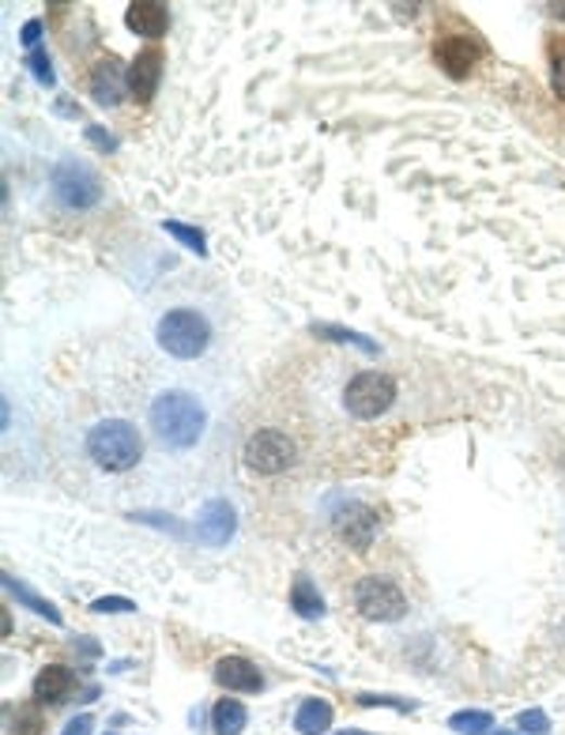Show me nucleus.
I'll return each mask as SVG.
<instances>
[{
  "mask_svg": "<svg viewBox=\"0 0 565 735\" xmlns=\"http://www.w3.org/2000/svg\"><path fill=\"white\" fill-rule=\"evenodd\" d=\"M151 434L166 449H193L208 430V411L185 389H166L147 408Z\"/></svg>",
  "mask_w": 565,
  "mask_h": 735,
  "instance_id": "obj_1",
  "label": "nucleus"
},
{
  "mask_svg": "<svg viewBox=\"0 0 565 735\" xmlns=\"http://www.w3.org/2000/svg\"><path fill=\"white\" fill-rule=\"evenodd\" d=\"M87 456H91L102 472L117 476V472H129L140 464L143 438L137 426L125 423V418H102V423H94L91 434H87Z\"/></svg>",
  "mask_w": 565,
  "mask_h": 735,
  "instance_id": "obj_2",
  "label": "nucleus"
},
{
  "mask_svg": "<svg viewBox=\"0 0 565 735\" xmlns=\"http://www.w3.org/2000/svg\"><path fill=\"white\" fill-rule=\"evenodd\" d=\"M155 339L166 354L189 362V359H201V354L211 347V325L201 310H193V306H178V310H166L163 318H158Z\"/></svg>",
  "mask_w": 565,
  "mask_h": 735,
  "instance_id": "obj_3",
  "label": "nucleus"
},
{
  "mask_svg": "<svg viewBox=\"0 0 565 735\" xmlns=\"http://www.w3.org/2000/svg\"><path fill=\"white\" fill-rule=\"evenodd\" d=\"M396 404V377L381 374V370H362L347 382L344 408L355 418H377Z\"/></svg>",
  "mask_w": 565,
  "mask_h": 735,
  "instance_id": "obj_4",
  "label": "nucleus"
},
{
  "mask_svg": "<svg viewBox=\"0 0 565 735\" xmlns=\"http://www.w3.org/2000/svg\"><path fill=\"white\" fill-rule=\"evenodd\" d=\"M50 189H53V196L65 204V208H76V211L94 208V204L102 201L99 173H94L87 163H79V159H61L57 166H53Z\"/></svg>",
  "mask_w": 565,
  "mask_h": 735,
  "instance_id": "obj_5",
  "label": "nucleus"
},
{
  "mask_svg": "<svg viewBox=\"0 0 565 735\" xmlns=\"http://www.w3.org/2000/svg\"><path fill=\"white\" fill-rule=\"evenodd\" d=\"M355 607L370 622H396L408 615V596L388 577H362L355 589Z\"/></svg>",
  "mask_w": 565,
  "mask_h": 735,
  "instance_id": "obj_6",
  "label": "nucleus"
},
{
  "mask_svg": "<svg viewBox=\"0 0 565 735\" xmlns=\"http://www.w3.org/2000/svg\"><path fill=\"white\" fill-rule=\"evenodd\" d=\"M294 441L286 438L283 430H257L253 434L249 441H245V453H242V461H245V468L249 472H257V476H280V472H286L294 464Z\"/></svg>",
  "mask_w": 565,
  "mask_h": 735,
  "instance_id": "obj_7",
  "label": "nucleus"
},
{
  "mask_svg": "<svg viewBox=\"0 0 565 735\" xmlns=\"http://www.w3.org/2000/svg\"><path fill=\"white\" fill-rule=\"evenodd\" d=\"M332 525H336V532L344 536L355 551H365L373 540H377L381 520L365 502H344L336 513H332Z\"/></svg>",
  "mask_w": 565,
  "mask_h": 735,
  "instance_id": "obj_8",
  "label": "nucleus"
},
{
  "mask_svg": "<svg viewBox=\"0 0 565 735\" xmlns=\"http://www.w3.org/2000/svg\"><path fill=\"white\" fill-rule=\"evenodd\" d=\"M434 57H437V65L452 76V80H464V76L479 65L483 42L472 35H445L441 42L434 46Z\"/></svg>",
  "mask_w": 565,
  "mask_h": 735,
  "instance_id": "obj_9",
  "label": "nucleus"
},
{
  "mask_svg": "<svg viewBox=\"0 0 565 735\" xmlns=\"http://www.w3.org/2000/svg\"><path fill=\"white\" fill-rule=\"evenodd\" d=\"M234 505L227 498H208L201 505V517H196V540L208 543V547H222V543L234 536Z\"/></svg>",
  "mask_w": 565,
  "mask_h": 735,
  "instance_id": "obj_10",
  "label": "nucleus"
},
{
  "mask_svg": "<svg viewBox=\"0 0 565 735\" xmlns=\"http://www.w3.org/2000/svg\"><path fill=\"white\" fill-rule=\"evenodd\" d=\"M125 87H129V73H125L117 57H102L91 68V99L99 106H121Z\"/></svg>",
  "mask_w": 565,
  "mask_h": 735,
  "instance_id": "obj_11",
  "label": "nucleus"
},
{
  "mask_svg": "<svg viewBox=\"0 0 565 735\" xmlns=\"http://www.w3.org/2000/svg\"><path fill=\"white\" fill-rule=\"evenodd\" d=\"M215 683H222L227 691H237V694L265 691V675H260L257 663H249L245 656H222V660L215 663Z\"/></svg>",
  "mask_w": 565,
  "mask_h": 735,
  "instance_id": "obj_12",
  "label": "nucleus"
},
{
  "mask_svg": "<svg viewBox=\"0 0 565 735\" xmlns=\"http://www.w3.org/2000/svg\"><path fill=\"white\" fill-rule=\"evenodd\" d=\"M163 68H166V61H163V53H158V50L137 53V61L129 65V91H132V99H137V102H151V99H155L158 80H163Z\"/></svg>",
  "mask_w": 565,
  "mask_h": 735,
  "instance_id": "obj_13",
  "label": "nucleus"
},
{
  "mask_svg": "<svg viewBox=\"0 0 565 735\" xmlns=\"http://www.w3.org/2000/svg\"><path fill=\"white\" fill-rule=\"evenodd\" d=\"M125 23L129 30H137L140 38H163L166 27H170V8L158 4V0H137L125 12Z\"/></svg>",
  "mask_w": 565,
  "mask_h": 735,
  "instance_id": "obj_14",
  "label": "nucleus"
},
{
  "mask_svg": "<svg viewBox=\"0 0 565 735\" xmlns=\"http://www.w3.org/2000/svg\"><path fill=\"white\" fill-rule=\"evenodd\" d=\"M72 691H76V675H72L65 663H46V668L38 671L35 698L42 701V706H61V701H68Z\"/></svg>",
  "mask_w": 565,
  "mask_h": 735,
  "instance_id": "obj_15",
  "label": "nucleus"
},
{
  "mask_svg": "<svg viewBox=\"0 0 565 735\" xmlns=\"http://www.w3.org/2000/svg\"><path fill=\"white\" fill-rule=\"evenodd\" d=\"M294 728L301 735H324L332 728V701L329 698H306L294 713Z\"/></svg>",
  "mask_w": 565,
  "mask_h": 735,
  "instance_id": "obj_16",
  "label": "nucleus"
},
{
  "mask_svg": "<svg viewBox=\"0 0 565 735\" xmlns=\"http://www.w3.org/2000/svg\"><path fill=\"white\" fill-rule=\"evenodd\" d=\"M245 721H249V713H245V706L237 698L215 701V709H211V728H215V735H242Z\"/></svg>",
  "mask_w": 565,
  "mask_h": 735,
  "instance_id": "obj_17",
  "label": "nucleus"
},
{
  "mask_svg": "<svg viewBox=\"0 0 565 735\" xmlns=\"http://www.w3.org/2000/svg\"><path fill=\"white\" fill-rule=\"evenodd\" d=\"M291 607H294V615H301V619H321L324 615V599L309 577H298V581L291 584Z\"/></svg>",
  "mask_w": 565,
  "mask_h": 735,
  "instance_id": "obj_18",
  "label": "nucleus"
},
{
  "mask_svg": "<svg viewBox=\"0 0 565 735\" xmlns=\"http://www.w3.org/2000/svg\"><path fill=\"white\" fill-rule=\"evenodd\" d=\"M4 589L12 592V596L20 599V604H27L30 611H38V615H42V619H50L53 627H61V611H57V607H53L50 599H42V596H38V592H30L23 581H15V577H8V573H4Z\"/></svg>",
  "mask_w": 565,
  "mask_h": 735,
  "instance_id": "obj_19",
  "label": "nucleus"
},
{
  "mask_svg": "<svg viewBox=\"0 0 565 735\" xmlns=\"http://www.w3.org/2000/svg\"><path fill=\"white\" fill-rule=\"evenodd\" d=\"M449 728L460 735H490L495 732V717L483 713V709H464V713L449 717Z\"/></svg>",
  "mask_w": 565,
  "mask_h": 735,
  "instance_id": "obj_20",
  "label": "nucleus"
},
{
  "mask_svg": "<svg viewBox=\"0 0 565 735\" xmlns=\"http://www.w3.org/2000/svg\"><path fill=\"white\" fill-rule=\"evenodd\" d=\"M163 231H166V234H174L178 242H185L189 249L196 253V257H204V253H208V238H204V234L196 231V227H185V223H178V219H166Z\"/></svg>",
  "mask_w": 565,
  "mask_h": 735,
  "instance_id": "obj_21",
  "label": "nucleus"
},
{
  "mask_svg": "<svg viewBox=\"0 0 565 735\" xmlns=\"http://www.w3.org/2000/svg\"><path fill=\"white\" fill-rule=\"evenodd\" d=\"M27 65H30V73H35L38 83H46V87L57 83V76H53V65H50V57H46V50H30L27 53Z\"/></svg>",
  "mask_w": 565,
  "mask_h": 735,
  "instance_id": "obj_22",
  "label": "nucleus"
},
{
  "mask_svg": "<svg viewBox=\"0 0 565 735\" xmlns=\"http://www.w3.org/2000/svg\"><path fill=\"white\" fill-rule=\"evenodd\" d=\"M516 724L528 735H551V721H547L543 709H524V713L516 717Z\"/></svg>",
  "mask_w": 565,
  "mask_h": 735,
  "instance_id": "obj_23",
  "label": "nucleus"
},
{
  "mask_svg": "<svg viewBox=\"0 0 565 735\" xmlns=\"http://www.w3.org/2000/svg\"><path fill=\"white\" fill-rule=\"evenodd\" d=\"M551 87H554L558 99H565V38H562V46H554V53H551Z\"/></svg>",
  "mask_w": 565,
  "mask_h": 735,
  "instance_id": "obj_24",
  "label": "nucleus"
},
{
  "mask_svg": "<svg viewBox=\"0 0 565 735\" xmlns=\"http://www.w3.org/2000/svg\"><path fill=\"white\" fill-rule=\"evenodd\" d=\"M321 336H332V339H347V344H358L362 351H377V344H370L365 336H358V332H344V328H321Z\"/></svg>",
  "mask_w": 565,
  "mask_h": 735,
  "instance_id": "obj_25",
  "label": "nucleus"
},
{
  "mask_svg": "<svg viewBox=\"0 0 565 735\" xmlns=\"http://www.w3.org/2000/svg\"><path fill=\"white\" fill-rule=\"evenodd\" d=\"M15 721H20V735H38V732H42V717H38V709H20V713H15Z\"/></svg>",
  "mask_w": 565,
  "mask_h": 735,
  "instance_id": "obj_26",
  "label": "nucleus"
},
{
  "mask_svg": "<svg viewBox=\"0 0 565 735\" xmlns=\"http://www.w3.org/2000/svg\"><path fill=\"white\" fill-rule=\"evenodd\" d=\"M94 611H137V604L125 596H106V599H94Z\"/></svg>",
  "mask_w": 565,
  "mask_h": 735,
  "instance_id": "obj_27",
  "label": "nucleus"
},
{
  "mask_svg": "<svg viewBox=\"0 0 565 735\" xmlns=\"http://www.w3.org/2000/svg\"><path fill=\"white\" fill-rule=\"evenodd\" d=\"M87 137H91V144L106 147V152H114V147H117V140L110 137V129H102V125H91V129H87Z\"/></svg>",
  "mask_w": 565,
  "mask_h": 735,
  "instance_id": "obj_28",
  "label": "nucleus"
},
{
  "mask_svg": "<svg viewBox=\"0 0 565 735\" xmlns=\"http://www.w3.org/2000/svg\"><path fill=\"white\" fill-rule=\"evenodd\" d=\"M94 732V717L91 713H79L76 721H68L65 735H91Z\"/></svg>",
  "mask_w": 565,
  "mask_h": 735,
  "instance_id": "obj_29",
  "label": "nucleus"
},
{
  "mask_svg": "<svg viewBox=\"0 0 565 735\" xmlns=\"http://www.w3.org/2000/svg\"><path fill=\"white\" fill-rule=\"evenodd\" d=\"M38 35H42V23L38 20H30L27 27H23V46H27V50H38Z\"/></svg>",
  "mask_w": 565,
  "mask_h": 735,
  "instance_id": "obj_30",
  "label": "nucleus"
},
{
  "mask_svg": "<svg viewBox=\"0 0 565 735\" xmlns=\"http://www.w3.org/2000/svg\"><path fill=\"white\" fill-rule=\"evenodd\" d=\"M551 15H558V20H565V0H562V4H551Z\"/></svg>",
  "mask_w": 565,
  "mask_h": 735,
  "instance_id": "obj_31",
  "label": "nucleus"
},
{
  "mask_svg": "<svg viewBox=\"0 0 565 735\" xmlns=\"http://www.w3.org/2000/svg\"><path fill=\"white\" fill-rule=\"evenodd\" d=\"M498 735H516V732H498Z\"/></svg>",
  "mask_w": 565,
  "mask_h": 735,
  "instance_id": "obj_32",
  "label": "nucleus"
},
{
  "mask_svg": "<svg viewBox=\"0 0 565 735\" xmlns=\"http://www.w3.org/2000/svg\"><path fill=\"white\" fill-rule=\"evenodd\" d=\"M344 735H362V732H344Z\"/></svg>",
  "mask_w": 565,
  "mask_h": 735,
  "instance_id": "obj_33",
  "label": "nucleus"
}]
</instances>
